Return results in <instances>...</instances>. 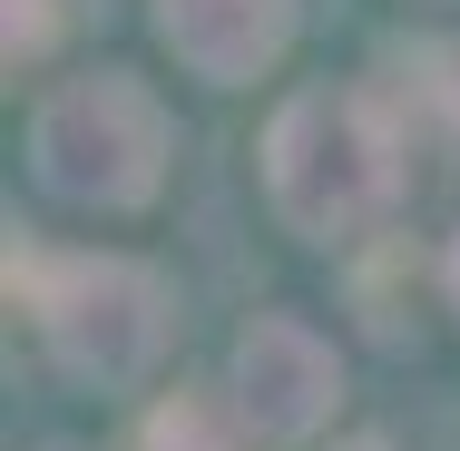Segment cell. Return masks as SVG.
<instances>
[{
    "label": "cell",
    "instance_id": "ba28073f",
    "mask_svg": "<svg viewBox=\"0 0 460 451\" xmlns=\"http://www.w3.org/2000/svg\"><path fill=\"white\" fill-rule=\"evenodd\" d=\"M441 294H451V314H460V236L441 246Z\"/></svg>",
    "mask_w": 460,
    "mask_h": 451
},
{
    "label": "cell",
    "instance_id": "9c48e42d",
    "mask_svg": "<svg viewBox=\"0 0 460 451\" xmlns=\"http://www.w3.org/2000/svg\"><path fill=\"white\" fill-rule=\"evenodd\" d=\"M333 451H392V442H382V432H353V442H333Z\"/></svg>",
    "mask_w": 460,
    "mask_h": 451
},
{
    "label": "cell",
    "instance_id": "6da1fadb",
    "mask_svg": "<svg viewBox=\"0 0 460 451\" xmlns=\"http://www.w3.org/2000/svg\"><path fill=\"white\" fill-rule=\"evenodd\" d=\"M402 177L411 148L382 89H294L265 128V196L304 246H353L363 226H382Z\"/></svg>",
    "mask_w": 460,
    "mask_h": 451
},
{
    "label": "cell",
    "instance_id": "52a82bcc",
    "mask_svg": "<svg viewBox=\"0 0 460 451\" xmlns=\"http://www.w3.org/2000/svg\"><path fill=\"white\" fill-rule=\"evenodd\" d=\"M59 40H69V0H10V30H0V59H10V79H20V69H40Z\"/></svg>",
    "mask_w": 460,
    "mask_h": 451
},
{
    "label": "cell",
    "instance_id": "3957f363",
    "mask_svg": "<svg viewBox=\"0 0 460 451\" xmlns=\"http://www.w3.org/2000/svg\"><path fill=\"white\" fill-rule=\"evenodd\" d=\"M167 158H177V128H167L157 89L128 79V69H89V79H69L59 98H40V118H30V167H40V186L69 196V206H98V216L147 206L167 186Z\"/></svg>",
    "mask_w": 460,
    "mask_h": 451
},
{
    "label": "cell",
    "instance_id": "277c9868",
    "mask_svg": "<svg viewBox=\"0 0 460 451\" xmlns=\"http://www.w3.org/2000/svg\"><path fill=\"white\" fill-rule=\"evenodd\" d=\"M226 402H235V422H245L255 451H294L333 422L343 363H333V344L304 314H255L235 334V363H226Z\"/></svg>",
    "mask_w": 460,
    "mask_h": 451
},
{
    "label": "cell",
    "instance_id": "5b68a950",
    "mask_svg": "<svg viewBox=\"0 0 460 451\" xmlns=\"http://www.w3.org/2000/svg\"><path fill=\"white\" fill-rule=\"evenodd\" d=\"M304 0H157V40L196 89H255L294 50Z\"/></svg>",
    "mask_w": 460,
    "mask_h": 451
},
{
    "label": "cell",
    "instance_id": "8992f818",
    "mask_svg": "<svg viewBox=\"0 0 460 451\" xmlns=\"http://www.w3.org/2000/svg\"><path fill=\"white\" fill-rule=\"evenodd\" d=\"M137 451H255L235 402L226 392H167L147 422H137Z\"/></svg>",
    "mask_w": 460,
    "mask_h": 451
},
{
    "label": "cell",
    "instance_id": "7a4b0ae2",
    "mask_svg": "<svg viewBox=\"0 0 460 451\" xmlns=\"http://www.w3.org/2000/svg\"><path fill=\"white\" fill-rule=\"evenodd\" d=\"M10 304L79 383H137L167 354V275L137 256H10Z\"/></svg>",
    "mask_w": 460,
    "mask_h": 451
}]
</instances>
